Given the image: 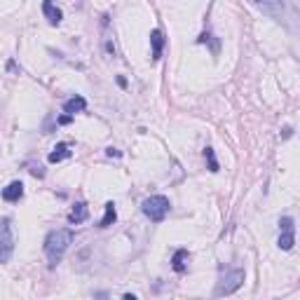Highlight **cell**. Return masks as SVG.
Here are the masks:
<instances>
[{
    "mask_svg": "<svg viewBox=\"0 0 300 300\" xmlns=\"http://www.w3.org/2000/svg\"><path fill=\"white\" fill-rule=\"evenodd\" d=\"M103 49L108 56H115V42H113V35L108 31V14H103Z\"/></svg>",
    "mask_w": 300,
    "mask_h": 300,
    "instance_id": "14",
    "label": "cell"
},
{
    "mask_svg": "<svg viewBox=\"0 0 300 300\" xmlns=\"http://www.w3.org/2000/svg\"><path fill=\"white\" fill-rule=\"evenodd\" d=\"M70 120H73V115H61L59 120H56V124H68Z\"/></svg>",
    "mask_w": 300,
    "mask_h": 300,
    "instance_id": "18",
    "label": "cell"
},
{
    "mask_svg": "<svg viewBox=\"0 0 300 300\" xmlns=\"http://www.w3.org/2000/svg\"><path fill=\"white\" fill-rule=\"evenodd\" d=\"M249 3L263 14L272 17V19H281L284 17V0H249Z\"/></svg>",
    "mask_w": 300,
    "mask_h": 300,
    "instance_id": "6",
    "label": "cell"
},
{
    "mask_svg": "<svg viewBox=\"0 0 300 300\" xmlns=\"http://www.w3.org/2000/svg\"><path fill=\"white\" fill-rule=\"evenodd\" d=\"M87 218H89L87 202H75V206L70 209V213H68V223L70 225H80V223H85Z\"/></svg>",
    "mask_w": 300,
    "mask_h": 300,
    "instance_id": "9",
    "label": "cell"
},
{
    "mask_svg": "<svg viewBox=\"0 0 300 300\" xmlns=\"http://www.w3.org/2000/svg\"><path fill=\"white\" fill-rule=\"evenodd\" d=\"M293 136V127H284V134H281V138H291Z\"/></svg>",
    "mask_w": 300,
    "mask_h": 300,
    "instance_id": "19",
    "label": "cell"
},
{
    "mask_svg": "<svg viewBox=\"0 0 300 300\" xmlns=\"http://www.w3.org/2000/svg\"><path fill=\"white\" fill-rule=\"evenodd\" d=\"M279 239H277V246L281 251H291L295 244V225L291 216H281L279 218Z\"/></svg>",
    "mask_w": 300,
    "mask_h": 300,
    "instance_id": "5",
    "label": "cell"
},
{
    "mask_svg": "<svg viewBox=\"0 0 300 300\" xmlns=\"http://www.w3.org/2000/svg\"><path fill=\"white\" fill-rule=\"evenodd\" d=\"M106 155H108V157H120L122 153H120L117 148H106Z\"/></svg>",
    "mask_w": 300,
    "mask_h": 300,
    "instance_id": "17",
    "label": "cell"
},
{
    "mask_svg": "<svg viewBox=\"0 0 300 300\" xmlns=\"http://www.w3.org/2000/svg\"><path fill=\"white\" fill-rule=\"evenodd\" d=\"M70 155H73V153H70V145L66 143V141H61V143H56L54 150L47 155V162L49 164H59V162H63V160H68Z\"/></svg>",
    "mask_w": 300,
    "mask_h": 300,
    "instance_id": "11",
    "label": "cell"
},
{
    "mask_svg": "<svg viewBox=\"0 0 300 300\" xmlns=\"http://www.w3.org/2000/svg\"><path fill=\"white\" fill-rule=\"evenodd\" d=\"M188 263H190V253H188V249H176L174 256H171V267H174V272H178V274L188 272Z\"/></svg>",
    "mask_w": 300,
    "mask_h": 300,
    "instance_id": "7",
    "label": "cell"
},
{
    "mask_svg": "<svg viewBox=\"0 0 300 300\" xmlns=\"http://www.w3.org/2000/svg\"><path fill=\"white\" fill-rule=\"evenodd\" d=\"M141 211H143V216L148 220H153V223H162L171 211V202H169V197H164V195H150V197L143 199Z\"/></svg>",
    "mask_w": 300,
    "mask_h": 300,
    "instance_id": "2",
    "label": "cell"
},
{
    "mask_svg": "<svg viewBox=\"0 0 300 300\" xmlns=\"http://www.w3.org/2000/svg\"><path fill=\"white\" fill-rule=\"evenodd\" d=\"M14 256V230L12 218L0 220V265H7Z\"/></svg>",
    "mask_w": 300,
    "mask_h": 300,
    "instance_id": "4",
    "label": "cell"
},
{
    "mask_svg": "<svg viewBox=\"0 0 300 300\" xmlns=\"http://www.w3.org/2000/svg\"><path fill=\"white\" fill-rule=\"evenodd\" d=\"M70 244H73V230H68V228H59V230L47 232V237H45V256H47L49 265L52 267L59 265Z\"/></svg>",
    "mask_w": 300,
    "mask_h": 300,
    "instance_id": "1",
    "label": "cell"
},
{
    "mask_svg": "<svg viewBox=\"0 0 300 300\" xmlns=\"http://www.w3.org/2000/svg\"><path fill=\"white\" fill-rule=\"evenodd\" d=\"M0 197L5 199V202H19V199L24 197V183H21V181H12L7 188H3Z\"/></svg>",
    "mask_w": 300,
    "mask_h": 300,
    "instance_id": "8",
    "label": "cell"
},
{
    "mask_svg": "<svg viewBox=\"0 0 300 300\" xmlns=\"http://www.w3.org/2000/svg\"><path fill=\"white\" fill-rule=\"evenodd\" d=\"M204 157H206V162H209V169L216 174V171L220 169V164H218V160H216V155H213V148H204Z\"/></svg>",
    "mask_w": 300,
    "mask_h": 300,
    "instance_id": "16",
    "label": "cell"
},
{
    "mask_svg": "<svg viewBox=\"0 0 300 300\" xmlns=\"http://www.w3.org/2000/svg\"><path fill=\"white\" fill-rule=\"evenodd\" d=\"M42 14L49 19L52 26H59L61 19H63V12L59 10V7H54V0H45V3H42Z\"/></svg>",
    "mask_w": 300,
    "mask_h": 300,
    "instance_id": "12",
    "label": "cell"
},
{
    "mask_svg": "<svg viewBox=\"0 0 300 300\" xmlns=\"http://www.w3.org/2000/svg\"><path fill=\"white\" fill-rule=\"evenodd\" d=\"M244 277H246V272L242 267H235V270H223L220 267V279H218V286H216V295L235 293L244 284Z\"/></svg>",
    "mask_w": 300,
    "mask_h": 300,
    "instance_id": "3",
    "label": "cell"
},
{
    "mask_svg": "<svg viewBox=\"0 0 300 300\" xmlns=\"http://www.w3.org/2000/svg\"><path fill=\"white\" fill-rule=\"evenodd\" d=\"M85 108H87V99H85V96H80V94L70 96L68 101L63 103V113H66V115H75V113H82Z\"/></svg>",
    "mask_w": 300,
    "mask_h": 300,
    "instance_id": "13",
    "label": "cell"
},
{
    "mask_svg": "<svg viewBox=\"0 0 300 300\" xmlns=\"http://www.w3.org/2000/svg\"><path fill=\"white\" fill-rule=\"evenodd\" d=\"M150 47H153V61H160L162 59V49H164V35L160 28L150 31Z\"/></svg>",
    "mask_w": 300,
    "mask_h": 300,
    "instance_id": "10",
    "label": "cell"
},
{
    "mask_svg": "<svg viewBox=\"0 0 300 300\" xmlns=\"http://www.w3.org/2000/svg\"><path fill=\"white\" fill-rule=\"evenodd\" d=\"M117 220V209L113 202H106V213H103L101 223H99V228H108V225H113Z\"/></svg>",
    "mask_w": 300,
    "mask_h": 300,
    "instance_id": "15",
    "label": "cell"
}]
</instances>
